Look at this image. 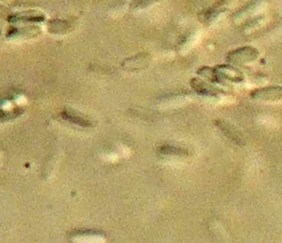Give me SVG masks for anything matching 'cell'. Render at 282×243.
Here are the masks:
<instances>
[{
  "label": "cell",
  "mask_w": 282,
  "mask_h": 243,
  "mask_svg": "<svg viewBox=\"0 0 282 243\" xmlns=\"http://www.w3.org/2000/svg\"><path fill=\"white\" fill-rule=\"evenodd\" d=\"M264 6H266V2H264V0H254V2L246 5L244 8L237 11V13L234 15V20L236 22L242 21V20L246 19V18L255 15L257 11L261 10Z\"/></svg>",
  "instance_id": "5b68a950"
},
{
  "label": "cell",
  "mask_w": 282,
  "mask_h": 243,
  "mask_svg": "<svg viewBox=\"0 0 282 243\" xmlns=\"http://www.w3.org/2000/svg\"><path fill=\"white\" fill-rule=\"evenodd\" d=\"M164 154H168V155H178V156H186L187 151L180 149V147H174V146H166L162 150Z\"/></svg>",
  "instance_id": "30bf717a"
},
{
  "label": "cell",
  "mask_w": 282,
  "mask_h": 243,
  "mask_svg": "<svg viewBox=\"0 0 282 243\" xmlns=\"http://www.w3.org/2000/svg\"><path fill=\"white\" fill-rule=\"evenodd\" d=\"M191 85L193 87V90L195 91L198 95H201V96L219 98L224 95V93H223L221 90H219V88H216L212 84H208V83L201 80V79H197V78L192 79Z\"/></svg>",
  "instance_id": "3957f363"
},
{
  "label": "cell",
  "mask_w": 282,
  "mask_h": 243,
  "mask_svg": "<svg viewBox=\"0 0 282 243\" xmlns=\"http://www.w3.org/2000/svg\"><path fill=\"white\" fill-rule=\"evenodd\" d=\"M215 126L217 127V129L220 130V131L225 135L227 139L231 140L233 143L240 145L244 143V139H243V135L239 133L238 130L235 128L232 124L227 123L224 120H221V119H217L215 120Z\"/></svg>",
  "instance_id": "277c9868"
},
{
  "label": "cell",
  "mask_w": 282,
  "mask_h": 243,
  "mask_svg": "<svg viewBox=\"0 0 282 243\" xmlns=\"http://www.w3.org/2000/svg\"><path fill=\"white\" fill-rule=\"evenodd\" d=\"M226 13V9L223 7V4H217L213 8H210L208 11L204 14V22H206L207 26L213 25L220 18Z\"/></svg>",
  "instance_id": "52a82bcc"
},
{
  "label": "cell",
  "mask_w": 282,
  "mask_h": 243,
  "mask_svg": "<svg viewBox=\"0 0 282 243\" xmlns=\"http://www.w3.org/2000/svg\"><path fill=\"white\" fill-rule=\"evenodd\" d=\"M258 57H259V51L256 47L244 46L229 52L227 55V61L231 64L245 65L257 61Z\"/></svg>",
  "instance_id": "6da1fadb"
},
{
  "label": "cell",
  "mask_w": 282,
  "mask_h": 243,
  "mask_svg": "<svg viewBox=\"0 0 282 243\" xmlns=\"http://www.w3.org/2000/svg\"><path fill=\"white\" fill-rule=\"evenodd\" d=\"M62 118L64 120H66L70 123H75L76 126H80V127H93V123L85 119L84 117H81L73 114V112H69V111H64L61 114Z\"/></svg>",
  "instance_id": "ba28073f"
},
{
  "label": "cell",
  "mask_w": 282,
  "mask_h": 243,
  "mask_svg": "<svg viewBox=\"0 0 282 243\" xmlns=\"http://www.w3.org/2000/svg\"><path fill=\"white\" fill-rule=\"evenodd\" d=\"M20 115V112H17V114H15V112H9V111H7L5 114V112H0V120H7V119H10V118H13V117H15V116H19Z\"/></svg>",
  "instance_id": "8fae6325"
},
{
  "label": "cell",
  "mask_w": 282,
  "mask_h": 243,
  "mask_svg": "<svg viewBox=\"0 0 282 243\" xmlns=\"http://www.w3.org/2000/svg\"><path fill=\"white\" fill-rule=\"evenodd\" d=\"M249 96L251 99L258 100V102H279V100H282V87L268 86L258 88V90L252 91Z\"/></svg>",
  "instance_id": "7a4b0ae2"
},
{
  "label": "cell",
  "mask_w": 282,
  "mask_h": 243,
  "mask_svg": "<svg viewBox=\"0 0 282 243\" xmlns=\"http://www.w3.org/2000/svg\"><path fill=\"white\" fill-rule=\"evenodd\" d=\"M217 75H219L220 82L229 80L234 83H239L244 79L243 75L236 68H234L231 65H223V66L216 67Z\"/></svg>",
  "instance_id": "8992f818"
},
{
  "label": "cell",
  "mask_w": 282,
  "mask_h": 243,
  "mask_svg": "<svg viewBox=\"0 0 282 243\" xmlns=\"http://www.w3.org/2000/svg\"><path fill=\"white\" fill-rule=\"evenodd\" d=\"M263 20H264V18H263V17H257V18H254V19L249 20V21L247 22L246 25H245V27H244V31H245V32H250V31H252V30H255V29L259 28V27L262 25Z\"/></svg>",
  "instance_id": "9c48e42d"
}]
</instances>
